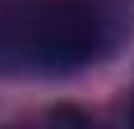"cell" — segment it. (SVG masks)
Returning a JSON list of instances; mask_svg holds the SVG:
<instances>
[{
    "label": "cell",
    "instance_id": "6da1fadb",
    "mask_svg": "<svg viewBox=\"0 0 134 129\" xmlns=\"http://www.w3.org/2000/svg\"><path fill=\"white\" fill-rule=\"evenodd\" d=\"M107 51V19L93 0H0V74L55 78Z\"/></svg>",
    "mask_w": 134,
    "mask_h": 129
},
{
    "label": "cell",
    "instance_id": "7a4b0ae2",
    "mask_svg": "<svg viewBox=\"0 0 134 129\" xmlns=\"http://www.w3.org/2000/svg\"><path fill=\"white\" fill-rule=\"evenodd\" d=\"M51 120H74V125H93V115H83V111H74V106H55Z\"/></svg>",
    "mask_w": 134,
    "mask_h": 129
},
{
    "label": "cell",
    "instance_id": "3957f363",
    "mask_svg": "<svg viewBox=\"0 0 134 129\" xmlns=\"http://www.w3.org/2000/svg\"><path fill=\"white\" fill-rule=\"evenodd\" d=\"M130 120H134V111H130Z\"/></svg>",
    "mask_w": 134,
    "mask_h": 129
}]
</instances>
